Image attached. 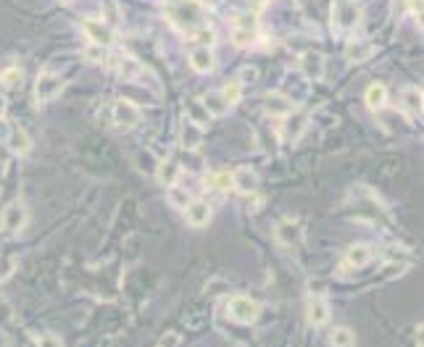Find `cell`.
<instances>
[{"instance_id": "31", "label": "cell", "mask_w": 424, "mask_h": 347, "mask_svg": "<svg viewBox=\"0 0 424 347\" xmlns=\"http://www.w3.org/2000/svg\"><path fill=\"white\" fill-rule=\"evenodd\" d=\"M222 95H224V100L230 103V108H232V106H237V103H240V98H242V82L232 80L230 84H227V87L222 89Z\"/></svg>"}, {"instance_id": "34", "label": "cell", "mask_w": 424, "mask_h": 347, "mask_svg": "<svg viewBox=\"0 0 424 347\" xmlns=\"http://www.w3.org/2000/svg\"><path fill=\"white\" fill-rule=\"evenodd\" d=\"M35 342H37V345H61V337L45 332V334H35Z\"/></svg>"}, {"instance_id": "10", "label": "cell", "mask_w": 424, "mask_h": 347, "mask_svg": "<svg viewBox=\"0 0 424 347\" xmlns=\"http://www.w3.org/2000/svg\"><path fill=\"white\" fill-rule=\"evenodd\" d=\"M306 321H308L313 329L330 324V303H327L322 295H311V298H308V303H306Z\"/></svg>"}, {"instance_id": "17", "label": "cell", "mask_w": 424, "mask_h": 347, "mask_svg": "<svg viewBox=\"0 0 424 347\" xmlns=\"http://www.w3.org/2000/svg\"><path fill=\"white\" fill-rule=\"evenodd\" d=\"M374 258V248L372 245H351V248L345 250V268H363L369 266Z\"/></svg>"}, {"instance_id": "1", "label": "cell", "mask_w": 424, "mask_h": 347, "mask_svg": "<svg viewBox=\"0 0 424 347\" xmlns=\"http://www.w3.org/2000/svg\"><path fill=\"white\" fill-rule=\"evenodd\" d=\"M166 16L180 32H185L190 37L192 32L206 24V8L201 0H174L166 8Z\"/></svg>"}, {"instance_id": "13", "label": "cell", "mask_w": 424, "mask_h": 347, "mask_svg": "<svg viewBox=\"0 0 424 347\" xmlns=\"http://www.w3.org/2000/svg\"><path fill=\"white\" fill-rule=\"evenodd\" d=\"M190 69L195 74H211L213 66H216V56H213V50L208 45H195L190 50Z\"/></svg>"}, {"instance_id": "18", "label": "cell", "mask_w": 424, "mask_h": 347, "mask_svg": "<svg viewBox=\"0 0 424 347\" xmlns=\"http://www.w3.org/2000/svg\"><path fill=\"white\" fill-rule=\"evenodd\" d=\"M263 111L269 113V116H277V119H282L287 116L290 111H293V100L282 95V92H269L266 98H263Z\"/></svg>"}, {"instance_id": "24", "label": "cell", "mask_w": 424, "mask_h": 347, "mask_svg": "<svg viewBox=\"0 0 424 347\" xmlns=\"http://www.w3.org/2000/svg\"><path fill=\"white\" fill-rule=\"evenodd\" d=\"M6 142H8L11 153H13V156H19V158H24V156H30L32 153V137L24 130L11 127V134L6 137Z\"/></svg>"}, {"instance_id": "6", "label": "cell", "mask_w": 424, "mask_h": 347, "mask_svg": "<svg viewBox=\"0 0 424 347\" xmlns=\"http://www.w3.org/2000/svg\"><path fill=\"white\" fill-rule=\"evenodd\" d=\"M27 221H30V213H27L24 203H19V200L8 203V206L3 208V213H0V229H3L6 234H19L21 229L27 227Z\"/></svg>"}, {"instance_id": "35", "label": "cell", "mask_w": 424, "mask_h": 347, "mask_svg": "<svg viewBox=\"0 0 424 347\" xmlns=\"http://www.w3.org/2000/svg\"><path fill=\"white\" fill-rule=\"evenodd\" d=\"M182 337L177 334V332H166V334H161V339H158V345H180Z\"/></svg>"}, {"instance_id": "32", "label": "cell", "mask_w": 424, "mask_h": 347, "mask_svg": "<svg viewBox=\"0 0 424 347\" xmlns=\"http://www.w3.org/2000/svg\"><path fill=\"white\" fill-rule=\"evenodd\" d=\"M21 80H24L21 69H6L0 74V84H6V87H19Z\"/></svg>"}, {"instance_id": "37", "label": "cell", "mask_w": 424, "mask_h": 347, "mask_svg": "<svg viewBox=\"0 0 424 347\" xmlns=\"http://www.w3.org/2000/svg\"><path fill=\"white\" fill-rule=\"evenodd\" d=\"M8 134H11V124L3 119V116H0V139L6 142V137H8Z\"/></svg>"}, {"instance_id": "3", "label": "cell", "mask_w": 424, "mask_h": 347, "mask_svg": "<svg viewBox=\"0 0 424 347\" xmlns=\"http://www.w3.org/2000/svg\"><path fill=\"white\" fill-rule=\"evenodd\" d=\"M361 21V8L356 0H337V6L332 8V30L345 34L354 32Z\"/></svg>"}, {"instance_id": "7", "label": "cell", "mask_w": 424, "mask_h": 347, "mask_svg": "<svg viewBox=\"0 0 424 347\" xmlns=\"http://www.w3.org/2000/svg\"><path fill=\"white\" fill-rule=\"evenodd\" d=\"M111 119L119 130L130 132L140 124V108L135 103H130V100H116L111 106Z\"/></svg>"}, {"instance_id": "14", "label": "cell", "mask_w": 424, "mask_h": 347, "mask_svg": "<svg viewBox=\"0 0 424 347\" xmlns=\"http://www.w3.org/2000/svg\"><path fill=\"white\" fill-rule=\"evenodd\" d=\"M285 119V127H282V139L285 142H298L306 127H308V116L303 113V111H290Z\"/></svg>"}, {"instance_id": "2", "label": "cell", "mask_w": 424, "mask_h": 347, "mask_svg": "<svg viewBox=\"0 0 424 347\" xmlns=\"http://www.w3.org/2000/svg\"><path fill=\"white\" fill-rule=\"evenodd\" d=\"M256 40H258V16L251 13V11H242L232 21L235 48H251Z\"/></svg>"}, {"instance_id": "16", "label": "cell", "mask_w": 424, "mask_h": 347, "mask_svg": "<svg viewBox=\"0 0 424 347\" xmlns=\"http://www.w3.org/2000/svg\"><path fill=\"white\" fill-rule=\"evenodd\" d=\"M401 106H404V113L409 119H422V111H424V98H422V87H411L404 89V95H401Z\"/></svg>"}, {"instance_id": "11", "label": "cell", "mask_w": 424, "mask_h": 347, "mask_svg": "<svg viewBox=\"0 0 424 347\" xmlns=\"http://www.w3.org/2000/svg\"><path fill=\"white\" fill-rule=\"evenodd\" d=\"M185 218H187V224L195 229H201V227H208V221H211L213 216V210L211 206L206 203V200H190L187 206H185Z\"/></svg>"}, {"instance_id": "21", "label": "cell", "mask_w": 424, "mask_h": 347, "mask_svg": "<svg viewBox=\"0 0 424 347\" xmlns=\"http://www.w3.org/2000/svg\"><path fill=\"white\" fill-rule=\"evenodd\" d=\"M301 71L306 77H311V80H319L324 74V56L322 53H316V50H306L301 53Z\"/></svg>"}, {"instance_id": "19", "label": "cell", "mask_w": 424, "mask_h": 347, "mask_svg": "<svg viewBox=\"0 0 424 347\" xmlns=\"http://www.w3.org/2000/svg\"><path fill=\"white\" fill-rule=\"evenodd\" d=\"M180 177H182V163H180V160L166 158V160H161V163L156 166V179L161 182L163 187L180 184Z\"/></svg>"}, {"instance_id": "38", "label": "cell", "mask_w": 424, "mask_h": 347, "mask_svg": "<svg viewBox=\"0 0 424 347\" xmlns=\"http://www.w3.org/2000/svg\"><path fill=\"white\" fill-rule=\"evenodd\" d=\"M6 108H8V100L6 95H0V116H6Z\"/></svg>"}, {"instance_id": "22", "label": "cell", "mask_w": 424, "mask_h": 347, "mask_svg": "<svg viewBox=\"0 0 424 347\" xmlns=\"http://www.w3.org/2000/svg\"><path fill=\"white\" fill-rule=\"evenodd\" d=\"M232 189L242 192V195H256L258 192V177L251 169H237L232 174Z\"/></svg>"}, {"instance_id": "8", "label": "cell", "mask_w": 424, "mask_h": 347, "mask_svg": "<svg viewBox=\"0 0 424 347\" xmlns=\"http://www.w3.org/2000/svg\"><path fill=\"white\" fill-rule=\"evenodd\" d=\"M63 87H66V82L61 80L58 74L45 71V74H40V77H37V82H35V98L40 100V103L56 100L61 92H63Z\"/></svg>"}, {"instance_id": "33", "label": "cell", "mask_w": 424, "mask_h": 347, "mask_svg": "<svg viewBox=\"0 0 424 347\" xmlns=\"http://www.w3.org/2000/svg\"><path fill=\"white\" fill-rule=\"evenodd\" d=\"M422 6H424V0H406V11L414 16L419 27H422Z\"/></svg>"}, {"instance_id": "28", "label": "cell", "mask_w": 424, "mask_h": 347, "mask_svg": "<svg viewBox=\"0 0 424 347\" xmlns=\"http://www.w3.org/2000/svg\"><path fill=\"white\" fill-rule=\"evenodd\" d=\"M108 45H98V42H90L87 50H85V58L92 61V63H106L108 61Z\"/></svg>"}, {"instance_id": "26", "label": "cell", "mask_w": 424, "mask_h": 347, "mask_svg": "<svg viewBox=\"0 0 424 347\" xmlns=\"http://www.w3.org/2000/svg\"><path fill=\"white\" fill-rule=\"evenodd\" d=\"M206 184L216 192H230L232 189V171H211V174H206Z\"/></svg>"}, {"instance_id": "4", "label": "cell", "mask_w": 424, "mask_h": 347, "mask_svg": "<svg viewBox=\"0 0 424 347\" xmlns=\"http://www.w3.org/2000/svg\"><path fill=\"white\" fill-rule=\"evenodd\" d=\"M227 313H230V318H232L235 324L251 327V324H256V318L261 316V305L256 300L245 298V295H235L227 303Z\"/></svg>"}, {"instance_id": "9", "label": "cell", "mask_w": 424, "mask_h": 347, "mask_svg": "<svg viewBox=\"0 0 424 347\" xmlns=\"http://www.w3.org/2000/svg\"><path fill=\"white\" fill-rule=\"evenodd\" d=\"M274 239H277L282 248H298L303 242V224L301 221H293V218L277 221V227H274Z\"/></svg>"}, {"instance_id": "25", "label": "cell", "mask_w": 424, "mask_h": 347, "mask_svg": "<svg viewBox=\"0 0 424 347\" xmlns=\"http://www.w3.org/2000/svg\"><path fill=\"white\" fill-rule=\"evenodd\" d=\"M201 103H203V108L208 111V116H211V119H222L224 113L230 111V103L224 100L222 92H206V95L201 98Z\"/></svg>"}, {"instance_id": "30", "label": "cell", "mask_w": 424, "mask_h": 347, "mask_svg": "<svg viewBox=\"0 0 424 347\" xmlns=\"http://www.w3.org/2000/svg\"><path fill=\"white\" fill-rule=\"evenodd\" d=\"M190 200H192L190 192L185 187H180V184H172V187H169V203H172L174 208H185Z\"/></svg>"}, {"instance_id": "39", "label": "cell", "mask_w": 424, "mask_h": 347, "mask_svg": "<svg viewBox=\"0 0 424 347\" xmlns=\"http://www.w3.org/2000/svg\"><path fill=\"white\" fill-rule=\"evenodd\" d=\"M61 3H69V0H61Z\"/></svg>"}, {"instance_id": "23", "label": "cell", "mask_w": 424, "mask_h": 347, "mask_svg": "<svg viewBox=\"0 0 424 347\" xmlns=\"http://www.w3.org/2000/svg\"><path fill=\"white\" fill-rule=\"evenodd\" d=\"M363 103H366V108L369 111H382L387 106V87H385L382 82H372L366 92H363Z\"/></svg>"}, {"instance_id": "12", "label": "cell", "mask_w": 424, "mask_h": 347, "mask_svg": "<svg viewBox=\"0 0 424 347\" xmlns=\"http://www.w3.org/2000/svg\"><path fill=\"white\" fill-rule=\"evenodd\" d=\"M82 32L90 42H98V45H111L113 42V32L111 27L103 19H85L82 21Z\"/></svg>"}, {"instance_id": "36", "label": "cell", "mask_w": 424, "mask_h": 347, "mask_svg": "<svg viewBox=\"0 0 424 347\" xmlns=\"http://www.w3.org/2000/svg\"><path fill=\"white\" fill-rule=\"evenodd\" d=\"M242 84H248V82H256V69H242V77H237Z\"/></svg>"}, {"instance_id": "20", "label": "cell", "mask_w": 424, "mask_h": 347, "mask_svg": "<svg viewBox=\"0 0 424 347\" xmlns=\"http://www.w3.org/2000/svg\"><path fill=\"white\" fill-rule=\"evenodd\" d=\"M377 53L372 40H351L348 42V48H345V58L351 61V63H363V61H369Z\"/></svg>"}, {"instance_id": "27", "label": "cell", "mask_w": 424, "mask_h": 347, "mask_svg": "<svg viewBox=\"0 0 424 347\" xmlns=\"http://www.w3.org/2000/svg\"><path fill=\"white\" fill-rule=\"evenodd\" d=\"M330 342H332L335 347H351L356 345V334H354V329H348V327H337L330 334Z\"/></svg>"}, {"instance_id": "29", "label": "cell", "mask_w": 424, "mask_h": 347, "mask_svg": "<svg viewBox=\"0 0 424 347\" xmlns=\"http://www.w3.org/2000/svg\"><path fill=\"white\" fill-rule=\"evenodd\" d=\"M187 116H190L192 121H195V124H206V121L211 119V116H208V111L203 108V103L201 100H187Z\"/></svg>"}, {"instance_id": "5", "label": "cell", "mask_w": 424, "mask_h": 347, "mask_svg": "<svg viewBox=\"0 0 424 347\" xmlns=\"http://www.w3.org/2000/svg\"><path fill=\"white\" fill-rule=\"evenodd\" d=\"M106 66L124 82H132V80H140L142 74V63L135 56L130 53H108V61H106Z\"/></svg>"}, {"instance_id": "15", "label": "cell", "mask_w": 424, "mask_h": 347, "mask_svg": "<svg viewBox=\"0 0 424 347\" xmlns=\"http://www.w3.org/2000/svg\"><path fill=\"white\" fill-rule=\"evenodd\" d=\"M180 145L185 150H198L203 145V127L195 124L190 116H185L180 127Z\"/></svg>"}]
</instances>
